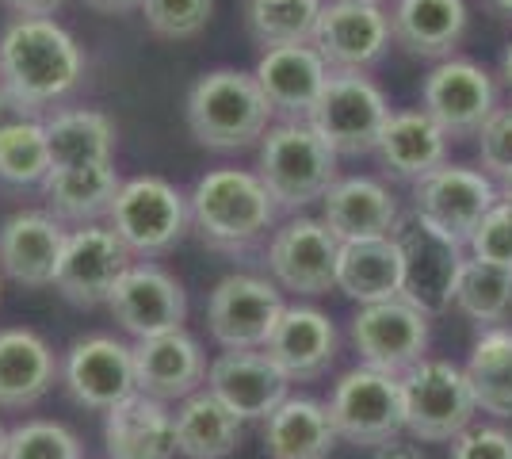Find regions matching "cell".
Here are the masks:
<instances>
[{
	"label": "cell",
	"instance_id": "1",
	"mask_svg": "<svg viewBox=\"0 0 512 459\" xmlns=\"http://www.w3.org/2000/svg\"><path fill=\"white\" fill-rule=\"evenodd\" d=\"M85 73V46L54 16H16L0 31V85L39 115L73 96Z\"/></svg>",
	"mask_w": 512,
	"mask_h": 459
},
{
	"label": "cell",
	"instance_id": "2",
	"mask_svg": "<svg viewBox=\"0 0 512 459\" xmlns=\"http://www.w3.org/2000/svg\"><path fill=\"white\" fill-rule=\"evenodd\" d=\"M188 211L199 241L226 257L256 249L283 215L268 188L260 184L256 169L237 165H218L199 176L188 192Z\"/></svg>",
	"mask_w": 512,
	"mask_h": 459
},
{
	"label": "cell",
	"instance_id": "3",
	"mask_svg": "<svg viewBox=\"0 0 512 459\" xmlns=\"http://www.w3.org/2000/svg\"><path fill=\"white\" fill-rule=\"evenodd\" d=\"M188 131L203 150L214 153H241L253 150L272 127L276 111L264 100L253 73L241 69H211L195 77L184 104Z\"/></svg>",
	"mask_w": 512,
	"mask_h": 459
},
{
	"label": "cell",
	"instance_id": "4",
	"mask_svg": "<svg viewBox=\"0 0 512 459\" xmlns=\"http://www.w3.org/2000/svg\"><path fill=\"white\" fill-rule=\"evenodd\" d=\"M337 153L306 119H279L256 142V176L279 211L302 215L337 184Z\"/></svg>",
	"mask_w": 512,
	"mask_h": 459
},
{
	"label": "cell",
	"instance_id": "5",
	"mask_svg": "<svg viewBox=\"0 0 512 459\" xmlns=\"http://www.w3.org/2000/svg\"><path fill=\"white\" fill-rule=\"evenodd\" d=\"M107 226L123 238V245L138 261H157V257L172 253L192 230L188 196L165 176H130L111 203Z\"/></svg>",
	"mask_w": 512,
	"mask_h": 459
},
{
	"label": "cell",
	"instance_id": "6",
	"mask_svg": "<svg viewBox=\"0 0 512 459\" xmlns=\"http://www.w3.org/2000/svg\"><path fill=\"white\" fill-rule=\"evenodd\" d=\"M325 406H329L337 437L356 444V448H379L390 437H402L406 433L402 375L356 364V368H348L333 383Z\"/></svg>",
	"mask_w": 512,
	"mask_h": 459
},
{
	"label": "cell",
	"instance_id": "7",
	"mask_svg": "<svg viewBox=\"0 0 512 459\" xmlns=\"http://www.w3.org/2000/svg\"><path fill=\"white\" fill-rule=\"evenodd\" d=\"M406 394V433L421 444H451L467 425H474L478 402L467 372L451 360L425 356L402 375Z\"/></svg>",
	"mask_w": 512,
	"mask_h": 459
},
{
	"label": "cell",
	"instance_id": "8",
	"mask_svg": "<svg viewBox=\"0 0 512 459\" xmlns=\"http://www.w3.org/2000/svg\"><path fill=\"white\" fill-rule=\"evenodd\" d=\"M386 119H390V104L383 88L367 73L333 69L306 123L329 142V150L337 157H363V153H375Z\"/></svg>",
	"mask_w": 512,
	"mask_h": 459
},
{
	"label": "cell",
	"instance_id": "9",
	"mask_svg": "<svg viewBox=\"0 0 512 459\" xmlns=\"http://www.w3.org/2000/svg\"><path fill=\"white\" fill-rule=\"evenodd\" d=\"M432 337V318L406 295H394L383 303H363L348 322V341L360 356V364L390 375H406L421 364Z\"/></svg>",
	"mask_w": 512,
	"mask_h": 459
},
{
	"label": "cell",
	"instance_id": "10",
	"mask_svg": "<svg viewBox=\"0 0 512 459\" xmlns=\"http://www.w3.org/2000/svg\"><path fill=\"white\" fill-rule=\"evenodd\" d=\"M337 261H341V238L314 215H291L272 230L264 249L268 276L279 291H291L299 299H318L337 291Z\"/></svg>",
	"mask_w": 512,
	"mask_h": 459
},
{
	"label": "cell",
	"instance_id": "11",
	"mask_svg": "<svg viewBox=\"0 0 512 459\" xmlns=\"http://www.w3.org/2000/svg\"><path fill=\"white\" fill-rule=\"evenodd\" d=\"M394 241L402 249V264H406V295L413 306H421L428 318L444 314L455 306V291H459V276L467 268V245L455 238H444L440 230H432L417 215L398 222Z\"/></svg>",
	"mask_w": 512,
	"mask_h": 459
},
{
	"label": "cell",
	"instance_id": "12",
	"mask_svg": "<svg viewBox=\"0 0 512 459\" xmlns=\"http://www.w3.org/2000/svg\"><path fill=\"white\" fill-rule=\"evenodd\" d=\"M283 306V291L272 276L234 272L207 295V329L222 349H264Z\"/></svg>",
	"mask_w": 512,
	"mask_h": 459
},
{
	"label": "cell",
	"instance_id": "13",
	"mask_svg": "<svg viewBox=\"0 0 512 459\" xmlns=\"http://www.w3.org/2000/svg\"><path fill=\"white\" fill-rule=\"evenodd\" d=\"M310 43L329 69L371 73L394 43L390 12L371 0H325Z\"/></svg>",
	"mask_w": 512,
	"mask_h": 459
},
{
	"label": "cell",
	"instance_id": "14",
	"mask_svg": "<svg viewBox=\"0 0 512 459\" xmlns=\"http://www.w3.org/2000/svg\"><path fill=\"white\" fill-rule=\"evenodd\" d=\"M62 387L85 410H96V414L115 410L130 394H138L134 345L111 333L77 337L62 356Z\"/></svg>",
	"mask_w": 512,
	"mask_h": 459
},
{
	"label": "cell",
	"instance_id": "15",
	"mask_svg": "<svg viewBox=\"0 0 512 459\" xmlns=\"http://www.w3.org/2000/svg\"><path fill=\"white\" fill-rule=\"evenodd\" d=\"M497 199H501L497 180H490L482 169L444 161L440 169H432L425 180L413 184V215L432 230H440L444 238L467 245Z\"/></svg>",
	"mask_w": 512,
	"mask_h": 459
},
{
	"label": "cell",
	"instance_id": "16",
	"mask_svg": "<svg viewBox=\"0 0 512 459\" xmlns=\"http://www.w3.org/2000/svg\"><path fill=\"white\" fill-rule=\"evenodd\" d=\"M107 310L115 326L130 333L134 341H146L157 333L184 329L188 318V291L172 276L165 264L157 261H134L111 287Z\"/></svg>",
	"mask_w": 512,
	"mask_h": 459
},
{
	"label": "cell",
	"instance_id": "17",
	"mask_svg": "<svg viewBox=\"0 0 512 459\" xmlns=\"http://www.w3.org/2000/svg\"><path fill=\"white\" fill-rule=\"evenodd\" d=\"M130 264H134V253L107 222H85V226L69 230L62 264L54 276V291L65 303L85 306V310L107 306L111 287L119 284V276Z\"/></svg>",
	"mask_w": 512,
	"mask_h": 459
},
{
	"label": "cell",
	"instance_id": "18",
	"mask_svg": "<svg viewBox=\"0 0 512 459\" xmlns=\"http://www.w3.org/2000/svg\"><path fill=\"white\" fill-rule=\"evenodd\" d=\"M421 108L448 131V138H474L497 111V85L470 58H444L428 69Z\"/></svg>",
	"mask_w": 512,
	"mask_h": 459
},
{
	"label": "cell",
	"instance_id": "19",
	"mask_svg": "<svg viewBox=\"0 0 512 459\" xmlns=\"http://www.w3.org/2000/svg\"><path fill=\"white\" fill-rule=\"evenodd\" d=\"M264 352L291 383H314L337 364L341 333L337 322L310 303H287Z\"/></svg>",
	"mask_w": 512,
	"mask_h": 459
},
{
	"label": "cell",
	"instance_id": "20",
	"mask_svg": "<svg viewBox=\"0 0 512 459\" xmlns=\"http://www.w3.org/2000/svg\"><path fill=\"white\" fill-rule=\"evenodd\" d=\"M69 230L50 211H16L0 222V272L20 287H54Z\"/></svg>",
	"mask_w": 512,
	"mask_h": 459
},
{
	"label": "cell",
	"instance_id": "21",
	"mask_svg": "<svg viewBox=\"0 0 512 459\" xmlns=\"http://www.w3.org/2000/svg\"><path fill=\"white\" fill-rule=\"evenodd\" d=\"M207 352L188 329L157 333L146 341H134V379L138 391L157 402H184L188 394L207 387Z\"/></svg>",
	"mask_w": 512,
	"mask_h": 459
},
{
	"label": "cell",
	"instance_id": "22",
	"mask_svg": "<svg viewBox=\"0 0 512 459\" xmlns=\"http://www.w3.org/2000/svg\"><path fill=\"white\" fill-rule=\"evenodd\" d=\"M207 391L218 394L241 421H264L291 394V379L264 349H222L207 368Z\"/></svg>",
	"mask_w": 512,
	"mask_h": 459
},
{
	"label": "cell",
	"instance_id": "23",
	"mask_svg": "<svg viewBox=\"0 0 512 459\" xmlns=\"http://www.w3.org/2000/svg\"><path fill=\"white\" fill-rule=\"evenodd\" d=\"M329 73L333 69L325 66V58L314 50V43L268 46L256 58L253 69L256 85L279 119H310Z\"/></svg>",
	"mask_w": 512,
	"mask_h": 459
},
{
	"label": "cell",
	"instance_id": "24",
	"mask_svg": "<svg viewBox=\"0 0 512 459\" xmlns=\"http://www.w3.org/2000/svg\"><path fill=\"white\" fill-rule=\"evenodd\" d=\"M62 383V360L39 329H0V410H31Z\"/></svg>",
	"mask_w": 512,
	"mask_h": 459
},
{
	"label": "cell",
	"instance_id": "25",
	"mask_svg": "<svg viewBox=\"0 0 512 459\" xmlns=\"http://www.w3.org/2000/svg\"><path fill=\"white\" fill-rule=\"evenodd\" d=\"M448 131L425 108L390 111L383 134L375 142L379 169L398 184H417L448 161Z\"/></svg>",
	"mask_w": 512,
	"mask_h": 459
},
{
	"label": "cell",
	"instance_id": "26",
	"mask_svg": "<svg viewBox=\"0 0 512 459\" xmlns=\"http://www.w3.org/2000/svg\"><path fill=\"white\" fill-rule=\"evenodd\" d=\"M321 222L341 241L390 238L402 222L398 199L375 176H337L321 199Z\"/></svg>",
	"mask_w": 512,
	"mask_h": 459
},
{
	"label": "cell",
	"instance_id": "27",
	"mask_svg": "<svg viewBox=\"0 0 512 459\" xmlns=\"http://www.w3.org/2000/svg\"><path fill=\"white\" fill-rule=\"evenodd\" d=\"M470 27L467 0H394L390 8V35L409 58L444 62L455 58Z\"/></svg>",
	"mask_w": 512,
	"mask_h": 459
},
{
	"label": "cell",
	"instance_id": "28",
	"mask_svg": "<svg viewBox=\"0 0 512 459\" xmlns=\"http://www.w3.org/2000/svg\"><path fill=\"white\" fill-rule=\"evenodd\" d=\"M107 459H172L176 456V417L169 402L150 394H130L104 414Z\"/></svg>",
	"mask_w": 512,
	"mask_h": 459
},
{
	"label": "cell",
	"instance_id": "29",
	"mask_svg": "<svg viewBox=\"0 0 512 459\" xmlns=\"http://www.w3.org/2000/svg\"><path fill=\"white\" fill-rule=\"evenodd\" d=\"M337 429L329 406L310 394H287L264 417V452L268 459H329L337 448Z\"/></svg>",
	"mask_w": 512,
	"mask_h": 459
},
{
	"label": "cell",
	"instance_id": "30",
	"mask_svg": "<svg viewBox=\"0 0 512 459\" xmlns=\"http://www.w3.org/2000/svg\"><path fill=\"white\" fill-rule=\"evenodd\" d=\"M406 287V264L394 234L390 238H363L341 241V261H337V291L356 303H383L402 295Z\"/></svg>",
	"mask_w": 512,
	"mask_h": 459
},
{
	"label": "cell",
	"instance_id": "31",
	"mask_svg": "<svg viewBox=\"0 0 512 459\" xmlns=\"http://www.w3.org/2000/svg\"><path fill=\"white\" fill-rule=\"evenodd\" d=\"M43 127L54 169H81V165H111L115 161L119 127L100 108H58L43 115Z\"/></svg>",
	"mask_w": 512,
	"mask_h": 459
},
{
	"label": "cell",
	"instance_id": "32",
	"mask_svg": "<svg viewBox=\"0 0 512 459\" xmlns=\"http://www.w3.org/2000/svg\"><path fill=\"white\" fill-rule=\"evenodd\" d=\"M46 199V211L62 222L85 226V222H104L111 215V203L123 188V176L111 165H81V169H50L39 184Z\"/></svg>",
	"mask_w": 512,
	"mask_h": 459
},
{
	"label": "cell",
	"instance_id": "33",
	"mask_svg": "<svg viewBox=\"0 0 512 459\" xmlns=\"http://www.w3.org/2000/svg\"><path fill=\"white\" fill-rule=\"evenodd\" d=\"M176 452L184 459H230L241 444L245 421L214 391H195L176 402Z\"/></svg>",
	"mask_w": 512,
	"mask_h": 459
},
{
	"label": "cell",
	"instance_id": "34",
	"mask_svg": "<svg viewBox=\"0 0 512 459\" xmlns=\"http://www.w3.org/2000/svg\"><path fill=\"white\" fill-rule=\"evenodd\" d=\"M467 383L482 414L509 421L512 417V326H486L467 360Z\"/></svg>",
	"mask_w": 512,
	"mask_h": 459
},
{
	"label": "cell",
	"instance_id": "35",
	"mask_svg": "<svg viewBox=\"0 0 512 459\" xmlns=\"http://www.w3.org/2000/svg\"><path fill=\"white\" fill-rule=\"evenodd\" d=\"M54 169L43 115L16 119L0 131V180L8 188H39Z\"/></svg>",
	"mask_w": 512,
	"mask_h": 459
},
{
	"label": "cell",
	"instance_id": "36",
	"mask_svg": "<svg viewBox=\"0 0 512 459\" xmlns=\"http://www.w3.org/2000/svg\"><path fill=\"white\" fill-rule=\"evenodd\" d=\"M325 0H245V27L256 46L310 43Z\"/></svg>",
	"mask_w": 512,
	"mask_h": 459
},
{
	"label": "cell",
	"instance_id": "37",
	"mask_svg": "<svg viewBox=\"0 0 512 459\" xmlns=\"http://www.w3.org/2000/svg\"><path fill=\"white\" fill-rule=\"evenodd\" d=\"M455 306L467 314L470 322H478V326H497L512 310V268L470 257L463 276H459Z\"/></svg>",
	"mask_w": 512,
	"mask_h": 459
},
{
	"label": "cell",
	"instance_id": "38",
	"mask_svg": "<svg viewBox=\"0 0 512 459\" xmlns=\"http://www.w3.org/2000/svg\"><path fill=\"white\" fill-rule=\"evenodd\" d=\"M4 459H85V444L65 421L27 417L8 429Z\"/></svg>",
	"mask_w": 512,
	"mask_h": 459
},
{
	"label": "cell",
	"instance_id": "39",
	"mask_svg": "<svg viewBox=\"0 0 512 459\" xmlns=\"http://www.w3.org/2000/svg\"><path fill=\"white\" fill-rule=\"evenodd\" d=\"M138 12L157 39L188 43L207 31L214 16V0H142Z\"/></svg>",
	"mask_w": 512,
	"mask_h": 459
},
{
	"label": "cell",
	"instance_id": "40",
	"mask_svg": "<svg viewBox=\"0 0 512 459\" xmlns=\"http://www.w3.org/2000/svg\"><path fill=\"white\" fill-rule=\"evenodd\" d=\"M467 249L474 261L512 268V203H505V199L493 203L486 219L478 222V230L470 234Z\"/></svg>",
	"mask_w": 512,
	"mask_h": 459
},
{
	"label": "cell",
	"instance_id": "41",
	"mask_svg": "<svg viewBox=\"0 0 512 459\" xmlns=\"http://www.w3.org/2000/svg\"><path fill=\"white\" fill-rule=\"evenodd\" d=\"M474 138H478V165H482V173L497 180V184L505 176H512V108L493 111Z\"/></svg>",
	"mask_w": 512,
	"mask_h": 459
},
{
	"label": "cell",
	"instance_id": "42",
	"mask_svg": "<svg viewBox=\"0 0 512 459\" xmlns=\"http://www.w3.org/2000/svg\"><path fill=\"white\" fill-rule=\"evenodd\" d=\"M448 459H512V433L501 425H467L451 440Z\"/></svg>",
	"mask_w": 512,
	"mask_h": 459
},
{
	"label": "cell",
	"instance_id": "43",
	"mask_svg": "<svg viewBox=\"0 0 512 459\" xmlns=\"http://www.w3.org/2000/svg\"><path fill=\"white\" fill-rule=\"evenodd\" d=\"M371 459H425V452H421V440H413V437H390L386 444L371 448Z\"/></svg>",
	"mask_w": 512,
	"mask_h": 459
},
{
	"label": "cell",
	"instance_id": "44",
	"mask_svg": "<svg viewBox=\"0 0 512 459\" xmlns=\"http://www.w3.org/2000/svg\"><path fill=\"white\" fill-rule=\"evenodd\" d=\"M31 115H39V111L27 108L20 96H12L8 88L0 85V131H4L8 123H16V119H31Z\"/></svg>",
	"mask_w": 512,
	"mask_h": 459
},
{
	"label": "cell",
	"instance_id": "45",
	"mask_svg": "<svg viewBox=\"0 0 512 459\" xmlns=\"http://www.w3.org/2000/svg\"><path fill=\"white\" fill-rule=\"evenodd\" d=\"M12 16H54L65 0H0Z\"/></svg>",
	"mask_w": 512,
	"mask_h": 459
},
{
	"label": "cell",
	"instance_id": "46",
	"mask_svg": "<svg viewBox=\"0 0 512 459\" xmlns=\"http://www.w3.org/2000/svg\"><path fill=\"white\" fill-rule=\"evenodd\" d=\"M85 4L92 12H100V16H127L142 0H85Z\"/></svg>",
	"mask_w": 512,
	"mask_h": 459
},
{
	"label": "cell",
	"instance_id": "47",
	"mask_svg": "<svg viewBox=\"0 0 512 459\" xmlns=\"http://www.w3.org/2000/svg\"><path fill=\"white\" fill-rule=\"evenodd\" d=\"M501 77H505V88L512 92V43L505 50V58H501Z\"/></svg>",
	"mask_w": 512,
	"mask_h": 459
},
{
	"label": "cell",
	"instance_id": "48",
	"mask_svg": "<svg viewBox=\"0 0 512 459\" xmlns=\"http://www.w3.org/2000/svg\"><path fill=\"white\" fill-rule=\"evenodd\" d=\"M497 196L505 199V203H512V176H505V180L497 184Z\"/></svg>",
	"mask_w": 512,
	"mask_h": 459
},
{
	"label": "cell",
	"instance_id": "49",
	"mask_svg": "<svg viewBox=\"0 0 512 459\" xmlns=\"http://www.w3.org/2000/svg\"><path fill=\"white\" fill-rule=\"evenodd\" d=\"M497 12H505V16H512V0H490Z\"/></svg>",
	"mask_w": 512,
	"mask_h": 459
},
{
	"label": "cell",
	"instance_id": "50",
	"mask_svg": "<svg viewBox=\"0 0 512 459\" xmlns=\"http://www.w3.org/2000/svg\"><path fill=\"white\" fill-rule=\"evenodd\" d=\"M4 448H8V429H4V421H0V459H4Z\"/></svg>",
	"mask_w": 512,
	"mask_h": 459
},
{
	"label": "cell",
	"instance_id": "51",
	"mask_svg": "<svg viewBox=\"0 0 512 459\" xmlns=\"http://www.w3.org/2000/svg\"><path fill=\"white\" fill-rule=\"evenodd\" d=\"M0 291H4V272H0Z\"/></svg>",
	"mask_w": 512,
	"mask_h": 459
},
{
	"label": "cell",
	"instance_id": "52",
	"mask_svg": "<svg viewBox=\"0 0 512 459\" xmlns=\"http://www.w3.org/2000/svg\"><path fill=\"white\" fill-rule=\"evenodd\" d=\"M371 4H386V0H371Z\"/></svg>",
	"mask_w": 512,
	"mask_h": 459
}]
</instances>
